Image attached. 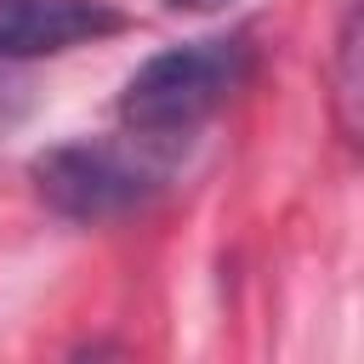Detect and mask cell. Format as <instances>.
<instances>
[{
    "label": "cell",
    "mask_w": 364,
    "mask_h": 364,
    "mask_svg": "<svg viewBox=\"0 0 364 364\" xmlns=\"http://www.w3.org/2000/svg\"><path fill=\"white\" fill-rule=\"evenodd\" d=\"M250 74V34H210L142 57L119 85V125L131 136L182 142L193 136Z\"/></svg>",
    "instance_id": "1"
},
{
    "label": "cell",
    "mask_w": 364,
    "mask_h": 364,
    "mask_svg": "<svg viewBox=\"0 0 364 364\" xmlns=\"http://www.w3.org/2000/svg\"><path fill=\"white\" fill-rule=\"evenodd\" d=\"M171 148L176 142H154V136H74L46 148L28 165V182L40 193L46 210H57L63 222H119L131 210H142L165 182H171Z\"/></svg>",
    "instance_id": "2"
},
{
    "label": "cell",
    "mask_w": 364,
    "mask_h": 364,
    "mask_svg": "<svg viewBox=\"0 0 364 364\" xmlns=\"http://www.w3.org/2000/svg\"><path fill=\"white\" fill-rule=\"evenodd\" d=\"M0 85H6V63H0Z\"/></svg>",
    "instance_id": "6"
},
{
    "label": "cell",
    "mask_w": 364,
    "mask_h": 364,
    "mask_svg": "<svg viewBox=\"0 0 364 364\" xmlns=\"http://www.w3.org/2000/svg\"><path fill=\"white\" fill-rule=\"evenodd\" d=\"M336 102H341V131H358V11L341 17V40H336Z\"/></svg>",
    "instance_id": "4"
},
{
    "label": "cell",
    "mask_w": 364,
    "mask_h": 364,
    "mask_svg": "<svg viewBox=\"0 0 364 364\" xmlns=\"http://www.w3.org/2000/svg\"><path fill=\"white\" fill-rule=\"evenodd\" d=\"M159 6H171V11H210V6H222V0H159Z\"/></svg>",
    "instance_id": "5"
},
{
    "label": "cell",
    "mask_w": 364,
    "mask_h": 364,
    "mask_svg": "<svg viewBox=\"0 0 364 364\" xmlns=\"http://www.w3.org/2000/svg\"><path fill=\"white\" fill-rule=\"evenodd\" d=\"M125 11L114 0H0V63L63 57L97 40H114Z\"/></svg>",
    "instance_id": "3"
}]
</instances>
